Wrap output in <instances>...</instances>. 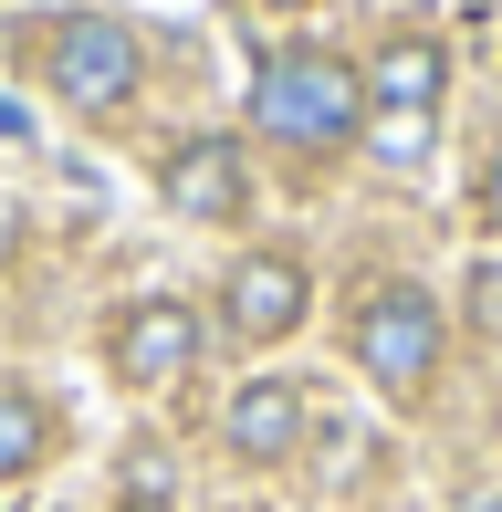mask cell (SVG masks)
I'll list each match as a JSON object with an SVG mask.
<instances>
[{"instance_id": "6da1fadb", "label": "cell", "mask_w": 502, "mask_h": 512, "mask_svg": "<svg viewBox=\"0 0 502 512\" xmlns=\"http://www.w3.org/2000/svg\"><path fill=\"white\" fill-rule=\"evenodd\" d=\"M251 136L293 157H335L367 136V63H346L335 42H283L251 63Z\"/></svg>"}, {"instance_id": "7a4b0ae2", "label": "cell", "mask_w": 502, "mask_h": 512, "mask_svg": "<svg viewBox=\"0 0 502 512\" xmlns=\"http://www.w3.org/2000/svg\"><path fill=\"white\" fill-rule=\"evenodd\" d=\"M32 63H42V84H53V105H74V115H126L136 84H147V42H136V21H116V11H53L42 42H32Z\"/></svg>"}, {"instance_id": "3957f363", "label": "cell", "mask_w": 502, "mask_h": 512, "mask_svg": "<svg viewBox=\"0 0 502 512\" xmlns=\"http://www.w3.org/2000/svg\"><path fill=\"white\" fill-rule=\"evenodd\" d=\"M440 345H450V324H440V304H429L419 283H377L367 304H356V324H346V356L367 366L387 398H429Z\"/></svg>"}, {"instance_id": "277c9868", "label": "cell", "mask_w": 502, "mask_h": 512, "mask_svg": "<svg viewBox=\"0 0 502 512\" xmlns=\"http://www.w3.org/2000/svg\"><path fill=\"white\" fill-rule=\"evenodd\" d=\"M105 366H116V387H136V398H168V387L199 366V314L178 304V293L126 304L116 324H105Z\"/></svg>"}, {"instance_id": "5b68a950", "label": "cell", "mask_w": 502, "mask_h": 512, "mask_svg": "<svg viewBox=\"0 0 502 512\" xmlns=\"http://www.w3.org/2000/svg\"><path fill=\"white\" fill-rule=\"evenodd\" d=\"M314 304V272L293 262V251H241L231 272H220V324H231L241 345H283L293 324Z\"/></svg>"}, {"instance_id": "8992f818", "label": "cell", "mask_w": 502, "mask_h": 512, "mask_svg": "<svg viewBox=\"0 0 502 512\" xmlns=\"http://www.w3.org/2000/svg\"><path fill=\"white\" fill-rule=\"evenodd\" d=\"M157 189H168L178 220H241L251 209V147L241 136H189V147H168Z\"/></svg>"}, {"instance_id": "52a82bcc", "label": "cell", "mask_w": 502, "mask_h": 512, "mask_svg": "<svg viewBox=\"0 0 502 512\" xmlns=\"http://www.w3.org/2000/svg\"><path fill=\"white\" fill-rule=\"evenodd\" d=\"M314 439V408H304V387L293 377H251L231 387V408H220V450L251 460V471H272V460H293Z\"/></svg>"}, {"instance_id": "ba28073f", "label": "cell", "mask_w": 502, "mask_h": 512, "mask_svg": "<svg viewBox=\"0 0 502 512\" xmlns=\"http://www.w3.org/2000/svg\"><path fill=\"white\" fill-rule=\"evenodd\" d=\"M450 95V53L429 32H387L367 63V115H440Z\"/></svg>"}, {"instance_id": "9c48e42d", "label": "cell", "mask_w": 502, "mask_h": 512, "mask_svg": "<svg viewBox=\"0 0 502 512\" xmlns=\"http://www.w3.org/2000/svg\"><path fill=\"white\" fill-rule=\"evenodd\" d=\"M53 460V408L32 387H0V481H32Z\"/></svg>"}, {"instance_id": "30bf717a", "label": "cell", "mask_w": 502, "mask_h": 512, "mask_svg": "<svg viewBox=\"0 0 502 512\" xmlns=\"http://www.w3.org/2000/svg\"><path fill=\"white\" fill-rule=\"evenodd\" d=\"M367 147H377V168H419L429 157V115H367Z\"/></svg>"}, {"instance_id": "8fae6325", "label": "cell", "mask_w": 502, "mask_h": 512, "mask_svg": "<svg viewBox=\"0 0 502 512\" xmlns=\"http://www.w3.org/2000/svg\"><path fill=\"white\" fill-rule=\"evenodd\" d=\"M471 335H492V345H502V262L471 272Z\"/></svg>"}, {"instance_id": "7c38bea8", "label": "cell", "mask_w": 502, "mask_h": 512, "mask_svg": "<svg viewBox=\"0 0 502 512\" xmlns=\"http://www.w3.org/2000/svg\"><path fill=\"white\" fill-rule=\"evenodd\" d=\"M482 220H492V230H502V147H492V157H482Z\"/></svg>"}, {"instance_id": "4fadbf2b", "label": "cell", "mask_w": 502, "mask_h": 512, "mask_svg": "<svg viewBox=\"0 0 502 512\" xmlns=\"http://www.w3.org/2000/svg\"><path fill=\"white\" fill-rule=\"evenodd\" d=\"M450 512H502V481H461V502Z\"/></svg>"}, {"instance_id": "5bb4252c", "label": "cell", "mask_w": 502, "mask_h": 512, "mask_svg": "<svg viewBox=\"0 0 502 512\" xmlns=\"http://www.w3.org/2000/svg\"><path fill=\"white\" fill-rule=\"evenodd\" d=\"M116 512H178V502H168V492H126Z\"/></svg>"}, {"instance_id": "9a60e30c", "label": "cell", "mask_w": 502, "mask_h": 512, "mask_svg": "<svg viewBox=\"0 0 502 512\" xmlns=\"http://www.w3.org/2000/svg\"><path fill=\"white\" fill-rule=\"evenodd\" d=\"M11 241H21V220H11V199H0V262H11Z\"/></svg>"}, {"instance_id": "2e32d148", "label": "cell", "mask_w": 502, "mask_h": 512, "mask_svg": "<svg viewBox=\"0 0 502 512\" xmlns=\"http://www.w3.org/2000/svg\"><path fill=\"white\" fill-rule=\"evenodd\" d=\"M272 11H304V0H272Z\"/></svg>"}]
</instances>
